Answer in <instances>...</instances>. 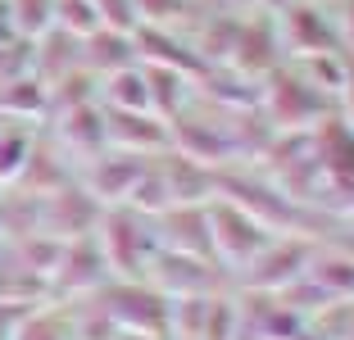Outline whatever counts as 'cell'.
<instances>
[{"mask_svg": "<svg viewBox=\"0 0 354 340\" xmlns=\"http://www.w3.org/2000/svg\"><path fill=\"white\" fill-rule=\"evenodd\" d=\"M95 232H100V258H104V268L114 272L118 281H136L141 272H146L150 254L159 249L155 227H146V218L132 214L127 205L100 209Z\"/></svg>", "mask_w": 354, "mask_h": 340, "instance_id": "obj_1", "label": "cell"}, {"mask_svg": "<svg viewBox=\"0 0 354 340\" xmlns=\"http://www.w3.org/2000/svg\"><path fill=\"white\" fill-rule=\"evenodd\" d=\"M205 218H209V245H214V254H218L223 263H232V268H245V263L272 240V232L259 218H250L241 205H232V200H223V196L205 200Z\"/></svg>", "mask_w": 354, "mask_h": 340, "instance_id": "obj_2", "label": "cell"}, {"mask_svg": "<svg viewBox=\"0 0 354 340\" xmlns=\"http://www.w3.org/2000/svg\"><path fill=\"white\" fill-rule=\"evenodd\" d=\"M100 313L118 331H146V336H168V295H159L146 281H114L100 286Z\"/></svg>", "mask_w": 354, "mask_h": 340, "instance_id": "obj_3", "label": "cell"}, {"mask_svg": "<svg viewBox=\"0 0 354 340\" xmlns=\"http://www.w3.org/2000/svg\"><path fill=\"white\" fill-rule=\"evenodd\" d=\"M313 263V245L295 232H286L281 240H268L259 254L245 263V286L259 290V295H272V290H286L291 281H300Z\"/></svg>", "mask_w": 354, "mask_h": 340, "instance_id": "obj_4", "label": "cell"}, {"mask_svg": "<svg viewBox=\"0 0 354 340\" xmlns=\"http://www.w3.org/2000/svg\"><path fill=\"white\" fill-rule=\"evenodd\" d=\"M309 145H313V164H318L323 182L354 196V123H345L341 113H323L309 127Z\"/></svg>", "mask_w": 354, "mask_h": 340, "instance_id": "obj_5", "label": "cell"}, {"mask_svg": "<svg viewBox=\"0 0 354 340\" xmlns=\"http://www.w3.org/2000/svg\"><path fill=\"white\" fill-rule=\"evenodd\" d=\"M268 113L281 127L304 132V127H313L323 113H332V104H327V95L318 91V86L304 82L300 73H268Z\"/></svg>", "mask_w": 354, "mask_h": 340, "instance_id": "obj_6", "label": "cell"}, {"mask_svg": "<svg viewBox=\"0 0 354 340\" xmlns=\"http://www.w3.org/2000/svg\"><path fill=\"white\" fill-rule=\"evenodd\" d=\"M95 223H100V205L86 196V186H73V182L50 191L46 209L37 214V227L55 240H82L95 232Z\"/></svg>", "mask_w": 354, "mask_h": 340, "instance_id": "obj_7", "label": "cell"}, {"mask_svg": "<svg viewBox=\"0 0 354 340\" xmlns=\"http://www.w3.org/2000/svg\"><path fill=\"white\" fill-rule=\"evenodd\" d=\"M146 272L159 295H214V281H218L209 258L182 254V249H155Z\"/></svg>", "mask_w": 354, "mask_h": 340, "instance_id": "obj_8", "label": "cell"}, {"mask_svg": "<svg viewBox=\"0 0 354 340\" xmlns=\"http://www.w3.org/2000/svg\"><path fill=\"white\" fill-rule=\"evenodd\" d=\"M91 173H86V196L95 200V205H127V196H132V186L141 182V173H146V155H132V150H100V155H91Z\"/></svg>", "mask_w": 354, "mask_h": 340, "instance_id": "obj_9", "label": "cell"}, {"mask_svg": "<svg viewBox=\"0 0 354 340\" xmlns=\"http://www.w3.org/2000/svg\"><path fill=\"white\" fill-rule=\"evenodd\" d=\"M104 109V104H100ZM104 141L114 150H132V155H155L173 141V127L159 113H127V109H104Z\"/></svg>", "mask_w": 354, "mask_h": 340, "instance_id": "obj_10", "label": "cell"}, {"mask_svg": "<svg viewBox=\"0 0 354 340\" xmlns=\"http://www.w3.org/2000/svg\"><path fill=\"white\" fill-rule=\"evenodd\" d=\"M227 68L236 77H268V73H277V28H272L268 14L241 23L236 46L227 55Z\"/></svg>", "mask_w": 354, "mask_h": 340, "instance_id": "obj_11", "label": "cell"}, {"mask_svg": "<svg viewBox=\"0 0 354 340\" xmlns=\"http://www.w3.org/2000/svg\"><path fill=\"white\" fill-rule=\"evenodd\" d=\"M155 240L159 249H182V254H200L209 258V218L205 205H168L164 214H155Z\"/></svg>", "mask_w": 354, "mask_h": 340, "instance_id": "obj_12", "label": "cell"}, {"mask_svg": "<svg viewBox=\"0 0 354 340\" xmlns=\"http://www.w3.org/2000/svg\"><path fill=\"white\" fill-rule=\"evenodd\" d=\"M104 258H100V245L91 240H64V254L50 272V290H64V295H77V290H100L104 286Z\"/></svg>", "mask_w": 354, "mask_h": 340, "instance_id": "obj_13", "label": "cell"}, {"mask_svg": "<svg viewBox=\"0 0 354 340\" xmlns=\"http://www.w3.org/2000/svg\"><path fill=\"white\" fill-rule=\"evenodd\" d=\"M159 177L168 186V205H205V200H214V182H218L214 168L177 155V150L159 164Z\"/></svg>", "mask_w": 354, "mask_h": 340, "instance_id": "obj_14", "label": "cell"}, {"mask_svg": "<svg viewBox=\"0 0 354 340\" xmlns=\"http://www.w3.org/2000/svg\"><path fill=\"white\" fill-rule=\"evenodd\" d=\"M281 28H286V46L295 55H336L341 37L332 32V23L309 5H286L281 10Z\"/></svg>", "mask_w": 354, "mask_h": 340, "instance_id": "obj_15", "label": "cell"}, {"mask_svg": "<svg viewBox=\"0 0 354 340\" xmlns=\"http://www.w3.org/2000/svg\"><path fill=\"white\" fill-rule=\"evenodd\" d=\"M168 145H177V155L196 159V164H205V168H218V164H227V159L236 155V145H232L218 127L196 123V118H177Z\"/></svg>", "mask_w": 354, "mask_h": 340, "instance_id": "obj_16", "label": "cell"}, {"mask_svg": "<svg viewBox=\"0 0 354 340\" xmlns=\"http://www.w3.org/2000/svg\"><path fill=\"white\" fill-rule=\"evenodd\" d=\"M141 64L136 55V37L132 32H114V28H100L91 37H82V68L86 73H118V68H132Z\"/></svg>", "mask_w": 354, "mask_h": 340, "instance_id": "obj_17", "label": "cell"}, {"mask_svg": "<svg viewBox=\"0 0 354 340\" xmlns=\"http://www.w3.org/2000/svg\"><path fill=\"white\" fill-rule=\"evenodd\" d=\"M59 141L82 150V155H100L104 145V109L100 100L91 104H77V109H59Z\"/></svg>", "mask_w": 354, "mask_h": 340, "instance_id": "obj_18", "label": "cell"}, {"mask_svg": "<svg viewBox=\"0 0 354 340\" xmlns=\"http://www.w3.org/2000/svg\"><path fill=\"white\" fill-rule=\"evenodd\" d=\"M50 109V86L37 77V73H19L10 82H0V113L10 118H37V113Z\"/></svg>", "mask_w": 354, "mask_h": 340, "instance_id": "obj_19", "label": "cell"}, {"mask_svg": "<svg viewBox=\"0 0 354 340\" xmlns=\"http://www.w3.org/2000/svg\"><path fill=\"white\" fill-rule=\"evenodd\" d=\"M104 109H127V113H150V86H146V68H118L104 77Z\"/></svg>", "mask_w": 354, "mask_h": 340, "instance_id": "obj_20", "label": "cell"}, {"mask_svg": "<svg viewBox=\"0 0 354 340\" xmlns=\"http://www.w3.org/2000/svg\"><path fill=\"white\" fill-rule=\"evenodd\" d=\"M146 86H150V113L173 118L182 109V73L168 64H146Z\"/></svg>", "mask_w": 354, "mask_h": 340, "instance_id": "obj_21", "label": "cell"}, {"mask_svg": "<svg viewBox=\"0 0 354 340\" xmlns=\"http://www.w3.org/2000/svg\"><path fill=\"white\" fill-rule=\"evenodd\" d=\"M5 28L23 41H37L41 32L55 28V0H10V23Z\"/></svg>", "mask_w": 354, "mask_h": 340, "instance_id": "obj_22", "label": "cell"}, {"mask_svg": "<svg viewBox=\"0 0 354 340\" xmlns=\"http://www.w3.org/2000/svg\"><path fill=\"white\" fill-rule=\"evenodd\" d=\"M350 68H354V64H345L341 50H336V55H304V82L318 86L327 100L345 91V82H350Z\"/></svg>", "mask_w": 354, "mask_h": 340, "instance_id": "obj_23", "label": "cell"}, {"mask_svg": "<svg viewBox=\"0 0 354 340\" xmlns=\"http://www.w3.org/2000/svg\"><path fill=\"white\" fill-rule=\"evenodd\" d=\"M313 281L327 290L332 299L354 295V254H327V258H313Z\"/></svg>", "mask_w": 354, "mask_h": 340, "instance_id": "obj_24", "label": "cell"}, {"mask_svg": "<svg viewBox=\"0 0 354 340\" xmlns=\"http://www.w3.org/2000/svg\"><path fill=\"white\" fill-rule=\"evenodd\" d=\"M200 340H241V309L232 304L227 295H209L205 309V327H200Z\"/></svg>", "mask_w": 354, "mask_h": 340, "instance_id": "obj_25", "label": "cell"}, {"mask_svg": "<svg viewBox=\"0 0 354 340\" xmlns=\"http://www.w3.org/2000/svg\"><path fill=\"white\" fill-rule=\"evenodd\" d=\"M55 23H59V32H68V37H77V41L104 28L95 0H55Z\"/></svg>", "mask_w": 354, "mask_h": 340, "instance_id": "obj_26", "label": "cell"}, {"mask_svg": "<svg viewBox=\"0 0 354 340\" xmlns=\"http://www.w3.org/2000/svg\"><path fill=\"white\" fill-rule=\"evenodd\" d=\"M28 155H32V132L28 127H5L0 132V182H14L28 164Z\"/></svg>", "mask_w": 354, "mask_h": 340, "instance_id": "obj_27", "label": "cell"}, {"mask_svg": "<svg viewBox=\"0 0 354 340\" xmlns=\"http://www.w3.org/2000/svg\"><path fill=\"white\" fill-rule=\"evenodd\" d=\"M241 23H245V19H232V14H223V19L205 23V55H200V59H205V64H209V59H214V64H227L232 46H236Z\"/></svg>", "mask_w": 354, "mask_h": 340, "instance_id": "obj_28", "label": "cell"}, {"mask_svg": "<svg viewBox=\"0 0 354 340\" xmlns=\"http://www.w3.org/2000/svg\"><path fill=\"white\" fill-rule=\"evenodd\" d=\"M132 10H136V23L159 28V23L187 19V0H132Z\"/></svg>", "mask_w": 354, "mask_h": 340, "instance_id": "obj_29", "label": "cell"}, {"mask_svg": "<svg viewBox=\"0 0 354 340\" xmlns=\"http://www.w3.org/2000/svg\"><path fill=\"white\" fill-rule=\"evenodd\" d=\"M95 10H100V23L114 32H132L136 28V10L132 0H95Z\"/></svg>", "mask_w": 354, "mask_h": 340, "instance_id": "obj_30", "label": "cell"}, {"mask_svg": "<svg viewBox=\"0 0 354 340\" xmlns=\"http://www.w3.org/2000/svg\"><path fill=\"white\" fill-rule=\"evenodd\" d=\"M345 113H341V118H345V123H354V68H350V82H345Z\"/></svg>", "mask_w": 354, "mask_h": 340, "instance_id": "obj_31", "label": "cell"}, {"mask_svg": "<svg viewBox=\"0 0 354 340\" xmlns=\"http://www.w3.org/2000/svg\"><path fill=\"white\" fill-rule=\"evenodd\" d=\"M114 340H168V336H146V331H114Z\"/></svg>", "mask_w": 354, "mask_h": 340, "instance_id": "obj_32", "label": "cell"}, {"mask_svg": "<svg viewBox=\"0 0 354 340\" xmlns=\"http://www.w3.org/2000/svg\"><path fill=\"white\" fill-rule=\"evenodd\" d=\"M345 23H350V41H354V0L345 5Z\"/></svg>", "mask_w": 354, "mask_h": 340, "instance_id": "obj_33", "label": "cell"}, {"mask_svg": "<svg viewBox=\"0 0 354 340\" xmlns=\"http://www.w3.org/2000/svg\"><path fill=\"white\" fill-rule=\"evenodd\" d=\"M10 23V0H0V28Z\"/></svg>", "mask_w": 354, "mask_h": 340, "instance_id": "obj_34", "label": "cell"}, {"mask_svg": "<svg viewBox=\"0 0 354 340\" xmlns=\"http://www.w3.org/2000/svg\"><path fill=\"white\" fill-rule=\"evenodd\" d=\"M263 5H268V10H286V5H291V0H263Z\"/></svg>", "mask_w": 354, "mask_h": 340, "instance_id": "obj_35", "label": "cell"}, {"mask_svg": "<svg viewBox=\"0 0 354 340\" xmlns=\"http://www.w3.org/2000/svg\"><path fill=\"white\" fill-rule=\"evenodd\" d=\"M232 10H245V5H254V0H227Z\"/></svg>", "mask_w": 354, "mask_h": 340, "instance_id": "obj_36", "label": "cell"}, {"mask_svg": "<svg viewBox=\"0 0 354 340\" xmlns=\"http://www.w3.org/2000/svg\"><path fill=\"white\" fill-rule=\"evenodd\" d=\"M168 340H196V336H168Z\"/></svg>", "mask_w": 354, "mask_h": 340, "instance_id": "obj_37", "label": "cell"}, {"mask_svg": "<svg viewBox=\"0 0 354 340\" xmlns=\"http://www.w3.org/2000/svg\"><path fill=\"white\" fill-rule=\"evenodd\" d=\"M5 37H10V28H0V41H5Z\"/></svg>", "mask_w": 354, "mask_h": 340, "instance_id": "obj_38", "label": "cell"}, {"mask_svg": "<svg viewBox=\"0 0 354 340\" xmlns=\"http://www.w3.org/2000/svg\"><path fill=\"white\" fill-rule=\"evenodd\" d=\"M0 132H5V123H0Z\"/></svg>", "mask_w": 354, "mask_h": 340, "instance_id": "obj_39", "label": "cell"}]
</instances>
